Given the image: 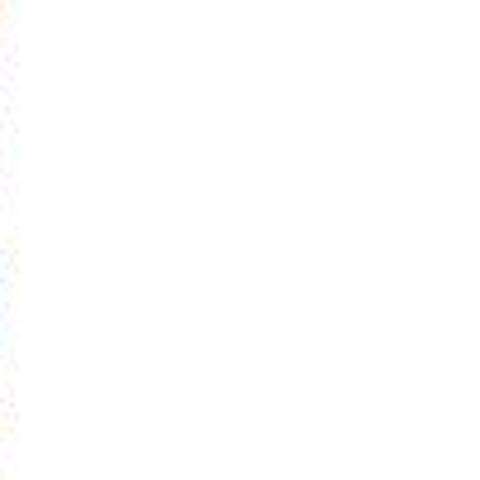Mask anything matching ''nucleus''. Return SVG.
Wrapping results in <instances>:
<instances>
[]
</instances>
